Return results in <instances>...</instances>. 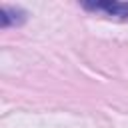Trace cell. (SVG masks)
Returning a JSON list of instances; mask_svg holds the SVG:
<instances>
[{"mask_svg":"<svg viewBox=\"0 0 128 128\" xmlns=\"http://www.w3.org/2000/svg\"><path fill=\"white\" fill-rule=\"evenodd\" d=\"M82 8L90 12H104L106 16L116 20H128V2H82Z\"/></svg>","mask_w":128,"mask_h":128,"instance_id":"1","label":"cell"},{"mask_svg":"<svg viewBox=\"0 0 128 128\" xmlns=\"http://www.w3.org/2000/svg\"><path fill=\"white\" fill-rule=\"evenodd\" d=\"M26 22V12L18 6H8L2 4V28H10V26H20Z\"/></svg>","mask_w":128,"mask_h":128,"instance_id":"2","label":"cell"}]
</instances>
